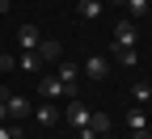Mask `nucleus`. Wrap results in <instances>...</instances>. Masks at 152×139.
Instances as JSON below:
<instances>
[{
	"instance_id": "obj_1",
	"label": "nucleus",
	"mask_w": 152,
	"mask_h": 139,
	"mask_svg": "<svg viewBox=\"0 0 152 139\" xmlns=\"http://www.w3.org/2000/svg\"><path fill=\"white\" fill-rule=\"evenodd\" d=\"M4 97V114L13 118V122H21V118L30 114V97H21V93H0Z\"/></svg>"
},
{
	"instance_id": "obj_2",
	"label": "nucleus",
	"mask_w": 152,
	"mask_h": 139,
	"mask_svg": "<svg viewBox=\"0 0 152 139\" xmlns=\"http://www.w3.org/2000/svg\"><path fill=\"white\" fill-rule=\"evenodd\" d=\"M89 114L93 110L80 101V97H68V122H72V131H85L89 127Z\"/></svg>"
},
{
	"instance_id": "obj_3",
	"label": "nucleus",
	"mask_w": 152,
	"mask_h": 139,
	"mask_svg": "<svg viewBox=\"0 0 152 139\" xmlns=\"http://www.w3.org/2000/svg\"><path fill=\"white\" fill-rule=\"evenodd\" d=\"M34 55L42 59V68H47V63H59V59H64V42H59V38H42Z\"/></svg>"
},
{
	"instance_id": "obj_4",
	"label": "nucleus",
	"mask_w": 152,
	"mask_h": 139,
	"mask_svg": "<svg viewBox=\"0 0 152 139\" xmlns=\"http://www.w3.org/2000/svg\"><path fill=\"white\" fill-rule=\"evenodd\" d=\"M80 72L89 76V80H106V76H110V59L106 55H89L85 63H80Z\"/></svg>"
},
{
	"instance_id": "obj_5",
	"label": "nucleus",
	"mask_w": 152,
	"mask_h": 139,
	"mask_svg": "<svg viewBox=\"0 0 152 139\" xmlns=\"http://www.w3.org/2000/svg\"><path fill=\"white\" fill-rule=\"evenodd\" d=\"M38 93H42L47 101H59V97H72V93H68V84L59 80V76H42V84H38Z\"/></svg>"
},
{
	"instance_id": "obj_6",
	"label": "nucleus",
	"mask_w": 152,
	"mask_h": 139,
	"mask_svg": "<svg viewBox=\"0 0 152 139\" xmlns=\"http://www.w3.org/2000/svg\"><path fill=\"white\" fill-rule=\"evenodd\" d=\"M135 21H131V17H123L118 25H114V47H135Z\"/></svg>"
},
{
	"instance_id": "obj_7",
	"label": "nucleus",
	"mask_w": 152,
	"mask_h": 139,
	"mask_svg": "<svg viewBox=\"0 0 152 139\" xmlns=\"http://www.w3.org/2000/svg\"><path fill=\"white\" fill-rule=\"evenodd\" d=\"M55 76L68 84V93H72V97H80V93H76V80H80V63H68V59H59V72H55Z\"/></svg>"
},
{
	"instance_id": "obj_8",
	"label": "nucleus",
	"mask_w": 152,
	"mask_h": 139,
	"mask_svg": "<svg viewBox=\"0 0 152 139\" xmlns=\"http://www.w3.org/2000/svg\"><path fill=\"white\" fill-rule=\"evenodd\" d=\"M17 42H21V51H38V42H42V30L26 21L21 30H17Z\"/></svg>"
},
{
	"instance_id": "obj_9",
	"label": "nucleus",
	"mask_w": 152,
	"mask_h": 139,
	"mask_svg": "<svg viewBox=\"0 0 152 139\" xmlns=\"http://www.w3.org/2000/svg\"><path fill=\"white\" fill-rule=\"evenodd\" d=\"M127 127H131V139H152V135H148V118H144V110H127Z\"/></svg>"
},
{
	"instance_id": "obj_10",
	"label": "nucleus",
	"mask_w": 152,
	"mask_h": 139,
	"mask_svg": "<svg viewBox=\"0 0 152 139\" xmlns=\"http://www.w3.org/2000/svg\"><path fill=\"white\" fill-rule=\"evenodd\" d=\"M34 118H38V127H55V122H59V110H55L51 101H42V106L34 110Z\"/></svg>"
},
{
	"instance_id": "obj_11",
	"label": "nucleus",
	"mask_w": 152,
	"mask_h": 139,
	"mask_svg": "<svg viewBox=\"0 0 152 139\" xmlns=\"http://www.w3.org/2000/svg\"><path fill=\"white\" fill-rule=\"evenodd\" d=\"M114 63H118V68H135V63H140L135 47H114Z\"/></svg>"
},
{
	"instance_id": "obj_12",
	"label": "nucleus",
	"mask_w": 152,
	"mask_h": 139,
	"mask_svg": "<svg viewBox=\"0 0 152 139\" xmlns=\"http://www.w3.org/2000/svg\"><path fill=\"white\" fill-rule=\"evenodd\" d=\"M17 72H42V59H38L34 51H21L17 55Z\"/></svg>"
},
{
	"instance_id": "obj_13",
	"label": "nucleus",
	"mask_w": 152,
	"mask_h": 139,
	"mask_svg": "<svg viewBox=\"0 0 152 139\" xmlns=\"http://www.w3.org/2000/svg\"><path fill=\"white\" fill-rule=\"evenodd\" d=\"M76 13H80L85 21H97V17H102V0H80V4H76Z\"/></svg>"
},
{
	"instance_id": "obj_14",
	"label": "nucleus",
	"mask_w": 152,
	"mask_h": 139,
	"mask_svg": "<svg viewBox=\"0 0 152 139\" xmlns=\"http://www.w3.org/2000/svg\"><path fill=\"white\" fill-rule=\"evenodd\" d=\"M123 9H127L131 21H135V17H144V13H148V0H123Z\"/></svg>"
},
{
	"instance_id": "obj_15",
	"label": "nucleus",
	"mask_w": 152,
	"mask_h": 139,
	"mask_svg": "<svg viewBox=\"0 0 152 139\" xmlns=\"http://www.w3.org/2000/svg\"><path fill=\"white\" fill-rule=\"evenodd\" d=\"M89 131H93V135H106V131H110V118H106V114H89Z\"/></svg>"
},
{
	"instance_id": "obj_16",
	"label": "nucleus",
	"mask_w": 152,
	"mask_h": 139,
	"mask_svg": "<svg viewBox=\"0 0 152 139\" xmlns=\"http://www.w3.org/2000/svg\"><path fill=\"white\" fill-rule=\"evenodd\" d=\"M17 135H21V122L4 118V122H0V139H17Z\"/></svg>"
},
{
	"instance_id": "obj_17",
	"label": "nucleus",
	"mask_w": 152,
	"mask_h": 139,
	"mask_svg": "<svg viewBox=\"0 0 152 139\" xmlns=\"http://www.w3.org/2000/svg\"><path fill=\"white\" fill-rule=\"evenodd\" d=\"M148 97H152V84H144V80L131 84V101H144V106H148Z\"/></svg>"
},
{
	"instance_id": "obj_18",
	"label": "nucleus",
	"mask_w": 152,
	"mask_h": 139,
	"mask_svg": "<svg viewBox=\"0 0 152 139\" xmlns=\"http://www.w3.org/2000/svg\"><path fill=\"white\" fill-rule=\"evenodd\" d=\"M13 68H17V59L13 55H0V72H13Z\"/></svg>"
},
{
	"instance_id": "obj_19",
	"label": "nucleus",
	"mask_w": 152,
	"mask_h": 139,
	"mask_svg": "<svg viewBox=\"0 0 152 139\" xmlns=\"http://www.w3.org/2000/svg\"><path fill=\"white\" fill-rule=\"evenodd\" d=\"M9 4H13V0H0V17H4V13H9Z\"/></svg>"
},
{
	"instance_id": "obj_20",
	"label": "nucleus",
	"mask_w": 152,
	"mask_h": 139,
	"mask_svg": "<svg viewBox=\"0 0 152 139\" xmlns=\"http://www.w3.org/2000/svg\"><path fill=\"white\" fill-rule=\"evenodd\" d=\"M4 118H9V114H4V97H0V122H4Z\"/></svg>"
},
{
	"instance_id": "obj_21",
	"label": "nucleus",
	"mask_w": 152,
	"mask_h": 139,
	"mask_svg": "<svg viewBox=\"0 0 152 139\" xmlns=\"http://www.w3.org/2000/svg\"><path fill=\"white\" fill-rule=\"evenodd\" d=\"M148 106H152V97H148Z\"/></svg>"
},
{
	"instance_id": "obj_22",
	"label": "nucleus",
	"mask_w": 152,
	"mask_h": 139,
	"mask_svg": "<svg viewBox=\"0 0 152 139\" xmlns=\"http://www.w3.org/2000/svg\"><path fill=\"white\" fill-rule=\"evenodd\" d=\"M0 76H4V72H0Z\"/></svg>"
}]
</instances>
